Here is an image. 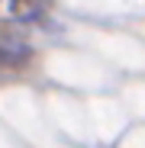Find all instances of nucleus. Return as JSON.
I'll return each mask as SVG.
<instances>
[{
	"label": "nucleus",
	"mask_w": 145,
	"mask_h": 148,
	"mask_svg": "<svg viewBox=\"0 0 145 148\" xmlns=\"http://www.w3.org/2000/svg\"><path fill=\"white\" fill-rule=\"evenodd\" d=\"M7 10L16 23H42L52 13V0H7Z\"/></svg>",
	"instance_id": "obj_1"
},
{
	"label": "nucleus",
	"mask_w": 145,
	"mask_h": 148,
	"mask_svg": "<svg viewBox=\"0 0 145 148\" xmlns=\"http://www.w3.org/2000/svg\"><path fill=\"white\" fill-rule=\"evenodd\" d=\"M32 48L26 42H3L0 39V71H23L32 64Z\"/></svg>",
	"instance_id": "obj_2"
}]
</instances>
